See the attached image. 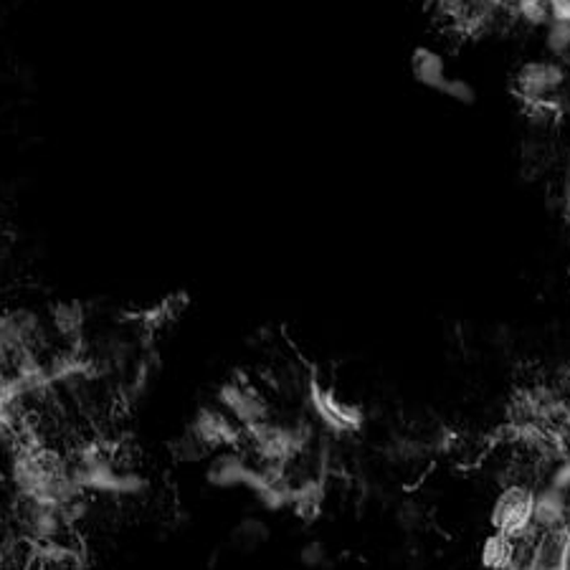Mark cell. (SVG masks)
I'll return each instance as SVG.
<instances>
[{
    "label": "cell",
    "instance_id": "7c38bea8",
    "mask_svg": "<svg viewBox=\"0 0 570 570\" xmlns=\"http://www.w3.org/2000/svg\"><path fill=\"white\" fill-rule=\"evenodd\" d=\"M518 541L510 535L492 533L484 537L482 550H480V563L484 570H514L518 568Z\"/></svg>",
    "mask_w": 570,
    "mask_h": 570
},
{
    "label": "cell",
    "instance_id": "5b68a950",
    "mask_svg": "<svg viewBox=\"0 0 570 570\" xmlns=\"http://www.w3.org/2000/svg\"><path fill=\"white\" fill-rule=\"evenodd\" d=\"M214 403L218 409H223L237 424L248 432V428L259 426L262 421L271 416V403L267 393L259 386H254L252 380L244 376L223 380L216 388Z\"/></svg>",
    "mask_w": 570,
    "mask_h": 570
},
{
    "label": "cell",
    "instance_id": "7a4b0ae2",
    "mask_svg": "<svg viewBox=\"0 0 570 570\" xmlns=\"http://www.w3.org/2000/svg\"><path fill=\"white\" fill-rule=\"evenodd\" d=\"M57 340L51 312L44 315L41 310L26 304L0 312V355L8 368L26 355H53Z\"/></svg>",
    "mask_w": 570,
    "mask_h": 570
},
{
    "label": "cell",
    "instance_id": "30bf717a",
    "mask_svg": "<svg viewBox=\"0 0 570 570\" xmlns=\"http://www.w3.org/2000/svg\"><path fill=\"white\" fill-rule=\"evenodd\" d=\"M185 432H191L195 439H198L203 447H206L210 454L218 449H229V447H241L244 444V428H241L237 421H233L229 413L218 405H201L198 411L193 413V419L185 426Z\"/></svg>",
    "mask_w": 570,
    "mask_h": 570
},
{
    "label": "cell",
    "instance_id": "4fadbf2b",
    "mask_svg": "<svg viewBox=\"0 0 570 570\" xmlns=\"http://www.w3.org/2000/svg\"><path fill=\"white\" fill-rule=\"evenodd\" d=\"M543 31H545V49H548L550 57L570 66V23L553 19Z\"/></svg>",
    "mask_w": 570,
    "mask_h": 570
},
{
    "label": "cell",
    "instance_id": "277c9868",
    "mask_svg": "<svg viewBox=\"0 0 570 570\" xmlns=\"http://www.w3.org/2000/svg\"><path fill=\"white\" fill-rule=\"evenodd\" d=\"M563 61L558 59H530L522 61L518 72L512 74V95L522 107L535 105V101H550L558 99L560 92L568 84V72Z\"/></svg>",
    "mask_w": 570,
    "mask_h": 570
},
{
    "label": "cell",
    "instance_id": "2e32d148",
    "mask_svg": "<svg viewBox=\"0 0 570 570\" xmlns=\"http://www.w3.org/2000/svg\"><path fill=\"white\" fill-rule=\"evenodd\" d=\"M550 11L556 21L570 23V0H550Z\"/></svg>",
    "mask_w": 570,
    "mask_h": 570
},
{
    "label": "cell",
    "instance_id": "52a82bcc",
    "mask_svg": "<svg viewBox=\"0 0 570 570\" xmlns=\"http://www.w3.org/2000/svg\"><path fill=\"white\" fill-rule=\"evenodd\" d=\"M307 401L315 419L335 436H353L365 426V411L361 405L342 401L332 388H327L317 378L310 380Z\"/></svg>",
    "mask_w": 570,
    "mask_h": 570
},
{
    "label": "cell",
    "instance_id": "9a60e30c",
    "mask_svg": "<svg viewBox=\"0 0 570 570\" xmlns=\"http://www.w3.org/2000/svg\"><path fill=\"white\" fill-rule=\"evenodd\" d=\"M325 560V550H323V545L319 543H310V545H304V550H302V563L304 566H310V568H315L319 566Z\"/></svg>",
    "mask_w": 570,
    "mask_h": 570
},
{
    "label": "cell",
    "instance_id": "6da1fadb",
    "mask_svg": "<svg viewBox=\"0 0 570 570\" xmlns=\"http://www.w3.org/2000/svg\"><path fill=\"white\" fill-rule=\"evenodd\" d=\"M66 462L69 472H72L84 495L137 499L150 489L147 476L124 466L114 451L101 441H80L69 451Z\"/></svg>",
    "mask_w": 570,
    "mask_h": 570
},
{
    "label": "cell",
    "instance_id": "e0dca14e",
    "mask_svg": "<svg viewBox=\"0 0 570 570\" xmlns=\"http://www.w3.org/2000/svg\"><path fill=\"white\" fill-rule=\"evenodd\" d=\"M537 570H570V568H568V560H566V563H556V566H545V568H537Z\"/></svg>",
    "mask_w": 570,
    "mask_h": 570
},
{
    "label": "cell",
    "instance_id": "9c48e42d",
    "mask_svg": "<svg viewBox=\"0 0 570 570\" xmlns=\"http://www.w3.org/2000/svg\"><path fill=\"white\" fill-rule=\"evenodd\" d=\"M262 462L244 447L218 449L206 459V484L214 489H248L256 480Z\"/></svg>",
    "mask_w": 570,
    "mask_h": 570
},
{
    "label": "cell",
    "instance_id": "5bb4252c",
    "mask_svg": "<svg viewBox=\"0 0 570 570\" xmlns=\"http://www.w3.org/2000/svg\"><path fill=\"white\" fill-rule=\"evenodd\" d=\"M269 537V530L267 525H264V522L259 518H246V520H241L237 527H233V533H231V541L233 545H239L241 550H254V548H259V545L267 541Z\"/></svg>",
    "mask_w": 570,
    "mask_h": 570
},
{
    "label": "cell",
    "instance_id": "ba28073f",
    "mask_svg": "<svg viewBox=\"0 0 570 570\" xmlns=\"http://www.w3.org/2000/svg\"><path fill=\"white\" fill-rule=\"evenodd\" d=\"M535 505L537 495L525 484H510L499 492L495 505H492L489 522L495 533L510 535L514 541H522L535 525Z\"/></svg>",
    "mask_w": 570,
    "mask_h": 570
},
{
    "label": "cell",
    "instance_id": "8992f818",
    "mask_svg": "<svg viewBox=\"0 0 570 570\" xmlns=\"http://www.w3.org/2000/svg\"><path fill=\"white\" fill-rule=\"evenodd\" d=\"M411 74L421 87L439 92V95L462 101V105H472L474 101V89L470 87V82L451 76L447 57H444L441 51L432 49V46H416V49H413Z\"/></svg>",
    "mask_w": 570,
    "mask_h": 570
},
{
    "label": "cell",
    "instance_id": "8fae6325",
    "mask_svg": "<svg viewBox=\"0 0 570 570\" xmlns=\"http://www.w3.org/2000/svg\"><path fill=\"white\" fill-rule=\"evenodd\" d=\"M23 570H84V563L72 543H61L31 550Z\"/></svg>",
    "mask_w": 570,
    "mask_h": 570
},
{
    "label": "cell",
    "instance_id": "3957f363",
    "mask_svg": "<svg viewBox=\"0 0 570 570\" xmlns=\"http://www.w3.org/2000/svg\"><path fill=\"white\" fill-rule=\"evenodd\" d=\"M312 432L304 421H282L269 416L244 434V447L256 462L269 466H289L310 447Z\"/></svg>",
    "mask_w": 570,
    "mask_h": 570
}]
</instances>
